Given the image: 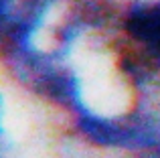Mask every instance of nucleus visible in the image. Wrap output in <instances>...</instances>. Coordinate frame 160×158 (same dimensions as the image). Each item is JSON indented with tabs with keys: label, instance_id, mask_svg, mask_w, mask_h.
<instances>
[{
	"label": "nucleus",
	"instance_id": "nucleus-1",
	"mask_svg": "<svg viewBox=\"0 0 160 158\" xmlns=\"http://www.w3.org/2000/svg\"><path fill=\"white\" fill-rule=\"evenodd\" d=\"M113 63L134 101L160 103V0H120Z\"/></svg>",
	"mask_w": 160,
	"mask_h": 158
},
{
	"label": "nucleus",
	"instance_id": "nucleus-2",
	"mask_svg": "<svg viewBox=\"0 0 160 158\" xmlns=\"http://www.w3.org/2000/svg\"><path fill=\"white\" fill-rule=\"evenodd\" d=\"M63 136L93 152L140 158L160 138V103L134 101L116 110H85L63 120Z\"/></svg>",
	"mask_w": 160,
	"mask_h": 158
},
{
	"label": "nucleus",
	"instance_id": "nucleus-3",
	"mask_svg": "<svg viewBox=\"0 0 160 158\" xmlns=\"http://www.w3.org/2000/svg\"><path fill=\"white\" fill-rule=\"evenodd\" d=\"M57 158H120V156H109V154H102V152H93L89 148L81 146V144L73 142V140L63 136L61 144H59V152Z\"/></svg>",
	"mask_w": 160,
	"mask_h": 158
},
{
	"label": "nucleus",
	"instance_id": "nucleus-4",
	"mask_svg": "<svg viewBox=\"0 0 160 158\" xmlns=\"http://www.w3.org/2000/svg\"><path fill=\"white\" fill-rule=\"evenodd\" d=\"M0 142L10 144V101L2 87H0Z\"/></svg>",
	"mask_w": 160,
	"mask_h": 158
},
{
	"label": "nucleus",
	"instance_id": "nucleus-5",
	"mask_svg": "<svg viewBox=\"0 0 160 158\" xmlns=\"http://www.w3.org/2000/svg\"><path fill=\"white\" fill-rule=\"evenodd\" d=\"M140 158H160V138H158L156 146H154L152 150H148V152H146V154H142Z\"/></svg>",
	"mask_w": 160,
	"mask_h": 158
},
{
	"label": "nucleus",
	"instance_id": "nucleus-6",
	"mask_svg": "<svg viewBox=\"0 0 160 158\" xmlns=\"http://www.w3.org/2000/svg\"><path fill=\"white\" fill-rule=\"evenodd\" d=\"M10 148H12V144H2L0 142V158H12Z\"/></svg>",
	"mask_w": 160,
	"mask_h": 158
}]
</instances>
